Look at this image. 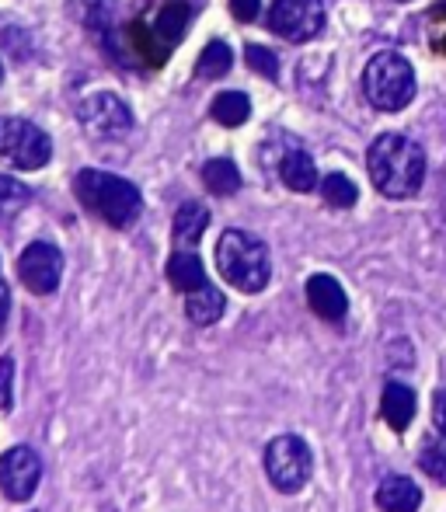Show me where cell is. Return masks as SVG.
Segmentation results:
<instances>
[{
    "mask_svg": "<svg viewBox=\"0 0 446 512\" xmlns=\"http://www.w3.org/2000/svg\"><path fill=\"white\" fill-rule=\"evenodd\" d=\"M74 192L91 213L102 216L109 227H119V230L129 227L143 209L140 189H136L133 182H126V178H119V175H109V171H98V168H84L81 175L74 178Z\"/></svg>",
    "mask_w": 446,
    "mask_h": 512,
    "instance_id": "cell-2",
    "label": "cell"
},
{
    "mask_svg": "<svg viewBox=\"0 0 446 512\" xmlns=\"http://www.w3.org/2000/svg\"><path fill=\"white\" fill-rule=\"evenodd\" d=\"M210 112L220 126H241V122L251 115V98L244 95V91H223V95L213 98Z\"/></svg>",
    "mask_w": 446,
    "mask_h": 512,
    "instance_id": "cell-20",
    "label": "cell"
},
{
    "mask_svg": "<svg viewBox=\"0 0 446 512\" xmlns=\"http://www.w3.org/2000/svg\"><path fill=\"white\" fill-rule=\"evenodd\" d=\"M81 126L88 129L95 140L115 143V140H122V136H129V129H133V112H129V105L122 102L119 95L98 91V95L81 102Z\"/></svg>",
    "mask_w": 446,
    "mask_h": 512,
    "instance_id": "cell-7",
    "label": "cell"
},
{
    "mask_svg": "<svg viewBox=\"0 0 446 512\" xmlns=\"http://www.w3.org/2000/svg\"><path fill=\"white\" fill-rule=\"evenodd\" d=\"M189 4L185 0H168V4L161 7V14H157L154 21V35L161 46H178L185 35V28H189Z\"/></svg>",
    "mask_w": 446,
    "mask_h": 512,
    "instance_id": "cell-14",
    "label": "cell"
},
{
    "mask_svg": "<svg viewBox=\"0 0 446 512\" xmlns=\"http://www.w3.org/2000/svg\"><path fill=\"white\" fill-rule=\"evenodd\" d=\"M11 384H14V363L11 359H0V408H11V401H14V394H11Z\"/></svg>",
    "mask_w": 446,
    "mask_h": 512,
    "instance_id": "cell-26",
    "label": "cell"
},
{
    "mask_svg": "<svg viewBox=\"0 0 446 512\" xmlns=\"http://www.w3.org/2000/svg\"><path fill=\"white\" fill-rule=\"evenodd\" d=\"M433 422H436V429L446 436V387H440L436 398H433Z\"/></svg>",
    "mask_w": 446,
    "mask_h": 512,
    "instance_id": "cell-28",
    "label": "cell"
},
{
    "mask_svg": "<svg viewBox=\"0 0 446 512\" xmlns=\"http://www.w3.org/2000/svg\"><path fill=\"white\" fill-rule=\"evenodd\" d=\"M321 196H325L328 206L349 209V206H356L359 189L352 185V178H345V175H338V171H332V175H328L325 182H321Z\"/></svg>",
    "mask_w": 446,
    "mask_h": 512,
    "instance_id": "cell-22",
    "label": "cell"
},
{
    "mask_svg": "<svg viewBox=\"0 0 446 512\" xmlns=\"http://www.w3.org/2000/svg\"><path fill=\"white\" fill-rule=\"evenodd\" d=\"M366 168L377 192L387 199H412L426 182V154L419 143L401 133L377 136L366 154Z\"/></svg>",
    "mask_w": 446,
    "mask_h": 512,
    "instance_id": "cell-1",
    "label": "cell"
},
{
    "mask_svg": "<svg viewBox=\"0 0 446 512\" xmlns=\"http://www.w3.org/2000/svg\"><path fill=\"white\" fill-rule=\"evenodd\" d=\"M0 84H4V63H0Z\"/></svg>",
    "mask_w": 446,
    "mask_h": 512,
    "instance_id": "cell-30",
    "label": "cell"
},
{
    "mask_svg": "<svg viewBox=\"0 0 446 512\" xmlns=\"http://www.w3.org/2000/svg\"><path fill=\"white\" fill-rule=\"evenodd\" d=\"M206 227H210V209L203 203H185L182 209L175 213V244L178 248H192V244H199V237L206 234Z\"/></svg>",
    "mask_w": 446,
    "mask_h": 512,
    "instance_id": "cell-13",
    "label": "cell"
},
{
    "mask_svg": "<svg viewBox=\"0 0 446 512\" xmlns=\"http://www.w3.org/2000/svg\"><path fill=\"white\" fill-rule=\"evenodd\" d=\"M307 304L318 317H325V321H342L345 310H349V297H345L342 283H338L335 276H311L307 279Z\"/></svg>",
    "mask_w": 446,
    "mask_h": 512,
    "instance_id": "cell-11",
    "label": "cell"
},
{
    "mask_svg": "<svg viewBox=\"0 0 446 512\" xmlns=\"http://www.w3.org/2000/svg\"><path fill=\"white\" fill-rule=\"evenodd\" d=\"M415 415V394L405 384H387L384 387V418L394 432H405Z\"/></svg>",
    "mask_w": 446,
    "mask_h": 512,
    "instance_id": "cell-17",
    "label": "cell"
},
{
    "mask_svg": "<svg viewBox=\"0 0 446 512\" xmlns=\"http://www.w3.org/2000/svg\"><path fill=\"white\" fill-rule=\"evenodd\" d=\"M244 60H248V67L255 70V74L269 77V81L279 74L276 56H272V49H265V46H248V49H244Z\"/></svg>",
    "mask_w": 446,
    "mask_h": 512,
    "instance_id": "cell-24",
    "label": "cell"
},
{
    "mask_svg": "<svg viewBox=\"0 0 446 512\" xmlns=\"http://www.w3.org/2000/svg\"><path fill=\"white\" fill-rule=\"evenodd\" d=\"M168 279L178 293H192V290H199V286H206V269H203V262H199V255H192V251H175L168 262Z\"/></svg>",
    "mask_w": 446,
    "mask_h": 512,
    "instance_id": "cell-15",
    "label": "cell"
},
{
    "mask_svg": "<svg viewBox=\"0 0 446 512\" xmlns=\"http://www.w3.org/2000/svg\"><path fill=\"white\" fill-rule=\"evenodd\" d=\"M223 307H227V300H223V293L217 286H199V290L185 293V314H189V321L196 324H213L223 317Z\"/></svg>",
    "mask_w": 446,
    "mask_h": 512,
    "instance_id": "cell-16",
    "label": "cell"
},
{
    "mask_svg": "<svg viewBox=\"0 0 446 512\" xmlns=\"http://www.w3.org/2000/svg\"><path fill=\"white\" fill-rule=\"evenodd\" d=\"M217 265L220 276L241 293H262L272 276L269 248L255 234H244V230H227L220 237Z\"/></svg>",
    "mask_w": 446,
    "mask_h": 512,
    "instance_id": "cell-3",
    "label": "cell"
},
{
    "mask_svg": "<svg viewBox=\"0 0 446 512\" xmlns=\"http://www.w3.org/2000/svg\"><path fill=\"white\" fill-rule=\"evenodd\" d=\"M53 157V140L28 119L0 122V161L18 171H39Z\"/></svg>",
    "mask_w": 446,
    "mask_h": 512,
    "instance_id": "cell-5",
    "label": "cell"
},
{
    "mask_svg": "<svg viewBox=\"0 0 446 512\" xmlns=\"http://www.w3.org/2000/svg\"><path fill=\"white\" fill-rule=\"evenodd\" d=\"M28 199H32V192L25 185L14 182V178H0V223L14 220L28 206Z\"/></svg>",
    "mask_w": 446,
    "mask_h": 512,
    "instance_id": "cell-23",
    "label": "cell"
},
{
    "mask_svg": "<svg viewBox=\"0 0 446 512\" xmlns=\"http://www.w3.org/2000/svg\"><path fill=\"white\" fill-rule=\"evenodd\" d=\"M203 182L213 196H234V192L241 189V171H237V164L227 161V157H213L203 168Z\"/></svg>",
    "mask_w": 446,
    "mask_h": 512,
    "instance_id": "cell-18",
    "label": "cell"
},
{
    "mask_svg": "<svg viewBox=\"0 0 446 512\" xmlns=\"http://www.w3.org/2000/svg\"><path fill=\"white\" fill-rule=\"evenodd\" d=\"M265 474L279 492H300L311 478V450L300 436H276L265 446Z\"/></svg>",
    "mask_w": 446,
    "mask_h": 512,
    "instance_id": "cell-6",
    "label": "cell"
},
{
    "mask_svg": "<svg viewBox=\"0 0 446 512\" xmlns=\"http://www.w3.org/2000/svg\"><path fill=\"white\" fill-rule=\"evenodd\" d=\"M419 464H422V471H426L429 478L446 485V450H443V446H429V450H422Z\"/></svg>",
    "mask_w": 446,
    "mask_h": 512,
    "instance_id": "cell-25",
    "label": "cell"
},
{
    "mask_svg": "<svg viewBox=\"0 0 446 512\" xmlns=\"http://www.w3.org/2000/svg\"><path fill=\"white\" fill-rule=\"evenodd\" d=\"M363 95L380 112H401L415 98L412 63L398 53H377L363 70Z\"/></svg>",
    "mask_w": 446,
    "mask_h": 512,
    "instance_id": "cell-4",
    "label": "cell"
},
{
    "mask_svg": "<svg viewBox=\"0 0 446 512\" xmlns=\"http://www.w3.org/2000/svg\"><path fill=\"white\" fill-rule=\"evenodd\" d=\"M279 175H283V182L290 185L293 192H311V189H318V168H314L311 157L300 154V150H293V154L286 157L283 164H279Z\"/></svg>",
    "mask_w": 446,
    "mask_h": 512,
    "instance_id": "cell-19",
    "label": "cell"
},
{
    "mask_svg": "<svg viewBox=\"0 0 446 512\" xmlns=\"http://www.w3.org/2000/svg\"><path fill=\"white\" fill-rule=\"evenodd\" d=\"M18 276H21V283H25L32 293H39V297L56 293V286H60V279H63L60 248H56V244H49V241L28 244V248L21 251V258H18Z\"/></svg>",
    "mask_w": 446,
    "mask_h": 512,
    "instance_id": "cell-9",
    "label": "cell"
},
{
    "mask_svg": "<svg viewBox=\"0 0 446 512\" xmlns=\"http://www.w3.org/2000/svg\"><path fill=\"white\" fill-rule=\"evenodd\" d=\"M7 310H11V290H7V283H4V279H0V335H4Z\"/></svg>",
    "mask_w": 446,
    "mask_h": 512,
    "instance_id": "cell-29",
    "label": "cell"
},
{
    "mask_svg": "<svg viewBox=\"0 0 446 512\" xmlns=\"http://www.w3.org/2000/svg\"><path fill=\"white\" fill-rule=\"evenodd\" d=\"M230 11H234L237 21H255L258 11H262V0H230Z\"/></svg>",
    "mask_w": 446,
    "mask_h": 512,
    "instance_id": "cell-27",
    "label": "cell"
},
{
    "mask_svg": "<svg viewBox=\"0 0 446 512\" xmlns=\"http://www.w3.org/2000/svg\"><path fill=\"white\" fill-rule=\"evenodd\" d=\"M377 506L384 512H415L422 506V492L415 488L412 478H401V474H391V478L380 481L377 488Z\"/></svg>",
    "mask_w": 446,
    "mask_h": 512,
    "instance_id": "cell-12",
    "label": "cell"
},
{
    "mask_svg": "<svg viewBox=\"0 0 446 512\" xmlns=\"http://www.w3.org/2000/svg\"><path fill=\"white\" fill-rule=\"evenodd\" d=\"M230 63H234V53H230L227 42H210V46L199 53V63H196V74L206 77V81H220V77L230 74Z\"/></svg>",
    "mask_w": 446,
    "mask_h": 512,
    "instance_id": "cell-21",
    "label": "cell"
},
{
    "mask_svg": "<svg viewBox=\"0 0 446 512\" xmlns=\"http://www.w3.org/2000/svg\"><path fill=\"white\" fill-rule=\"evenodd\" d=\"M42 460L28 446H14L0 457V492L11 502H28L39 488Z\"/></svg>",
    "mask_w": 446,
    "mask_h": 512,
    "instance_id": "cell-10",
    "label": "cell"
},
{
    "mask_svg": "<svg viewBox=\"0 0 446 512\" xmlns=\"http://www.w3.org/2000/svg\"><path fill=\"white\" fill-rule=\"evenodd\" d=\"M269 25L286 42H311L325 28V4L321 0H276L269 11Z\"/></svg>",
    "mask_w": 446,
    "mask_h": 512,
    "instance_id": "cell-8",
    "label": "cell"
}]
</instances>
